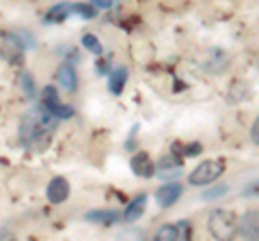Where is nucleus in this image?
Here are the masks:
<instances>
[{
    "label": "nucleus",
    "mask_w": 259,
    "mask_h": 241,
    "mask_svg": "<svg viewBox=\"0 0 259 241\" xmlns=\"http://www.w3.org/2000/svg\"><path fill=\"white\" fill-rule=\"evenodd\" d=\"M46 194H48V200L54 203V205L65 203L67 196H69V181L65 179V176H54V179L48 183Z\"/></svg>",
    "instance_id": "nucleus-7"
},
{
    "label": "nucleus",
    "mask_w": 259,
    "mask_h": 241,
    "mask_svg": "<svg viewBox=\"0 0 259 241\" xmlns=\"http://www.w3.org/2000/svg\"><path fill=\"white\" fill-rule=\"evenodd\" d=\"M182 166L184 162L175 153H168L164 155L158 162V168H156V174L162 176V179H173V176H180L182 174Z\"/></svg>",
    "instance_id": "nucleus-6"
},
{
    "label": "nucleus",
    "mask_w": 259,
    "mask_h": 241,
    "mask_svg": "<svg viewBox=\"0 0 259 241\" xmlns=\"http://www.w3.org/2000/svg\"><path fill=\"white\" fill-rule=\"evenodd\" d=\"M250 140H253L255 144H259V118L253 123V127H250Z\"/></svg>",
    "instance_id": "nucleus-23"
},
{
    "label": "nucleus",
    "mask_w": 259,
    "mask_h": 241,
    "mask_svg": "<svg viewBox=\"0 0 259 241\" xmlns=\"http://www.w3.org/2000/svg\"><path fill=\"white\" fill-rule=\"evenodd\" d=\"M182 186L180 183H166V186H162L158 192H156V200L160 207H173L177 203V198L182 196Z\"/></svg>",
    "instance_id": "nucleus-10"
},
{
    "label": "nucleus",
    "mask_w": 259,
    "mask_h": 241,
    "mask_svg": "<svg viewBox=\"0 0 259 241\" xmlns=\"http://www.w3.org/2000/svg\"><path fill=\"white\" fill-rule=\"evenodd\" d=\"M56 123H59V118H56L52 112H48L44 106L32 108L30 112H26L20 123L22 147L30 151V153H44V151L50 147Z\"/></svg>",
    "instance_id": "nucleus-1"
},
{
    "label": "nucleus",
    "mask_w": 259,
    "mask_h": 241,
    "mask_svg": "<svg viewBox=\"0 0 259 241\" xmlns=\"http://www.w3.org/2000/svg\"><path fill=\"white\" fill-rule=\"evenodd\" d=\"M225 172V166L223 162H218V159H205V162H201L194 170L190 172L188 181L192 186H209V183H214L218 176Z\"/></svg>",
    "instance_id": "nucleus-3"
},
{
    "label": "nucleus",
    "mask_w": 259,
    "mask_h": 241,
    "mask_svg": "<svg viewBox=\"0 0 259 241\" xmlns=\"http://www.w3.org/2000/svg\"><path fill=\"white\" fill-rule=\"evenodd\" d=\"M24 56V43L18 35L0 30V58L7 63H20Z\"/></svg>",
    "instance_id": "nucleus-4"
},
{
    "label": "nucleus",
    "mask_w": 259,
    "mask_h": 241,
    "mask_svg": "<svg viewBox=\"0 0 259 241\" xmlns=\"http://www.w3.org/2000/svg\"><path fill=\"white\" fill-rule=\"evenodd\" d=\"M223 194H227V186H218L216 190H207V192H203V198L209 200V198H218V196H223Z\"/></svg>",
    "instance_id": "nucleus-20"
},
{
    "label": "nucleus",
    "mask_w": 259,
    "mask_h": 241,
    "mask_svg": "<svg viewBox=\"0 0 259 241\" xmlns=\"http://www.w3.org/2000/svg\"><path fill=\"white\" fill-rule=\"evenodd\" d=\"M22 91L28 95V97H32L35 95V84H32V76L30 74H22Z\"/></svg>",
    "instance_id": "nucleus-19"
},
{
    "label": "nucleus",
    "mask_w": 259,
    "mask_h": 241,
    "mask_svg": "<svg viewBox=\"0 0 259 241\" xmlns=\"http://www.w3.org/2000/svg\"><path fill=\"white\" fill-rule=\"evenodd\" d=\"M87 222L93 224H104V226H110V224H117L121 220L119 211H112V209H97V211H89L84 215Z\"/></svg>",
    "instance_id": "nucleus-12"
},
{
    "label": "nucleus",
    "mask_w": 259,
    "mask_h": 241,
    "mask_svg": "<svg viewBox=\"0 0 259 241\" xmlns=\"http://www.w3.org/2000/svg\"><path fill=\"white\" fill-rule=\"evenodd\" d=\"M145 207H147V196L145 194H141V196H136L132 203L127 205V209H125V213H123V218H125V222H136L141 218V215L145 213Z\"/></svg>",
    "instance_id": "nucleus-13"
},
{
    "label": "nucleus",
    "mask_w": 259,
    "mask_h": 241,
    "mask_svg": "<svg viewBox=\"0 0 259 241\" xmlns=\"http://www.w3.org/2000/svg\"><path fill=\"white\" fill-rule=\"evenodd\" d=\"M130 166H132L134 174L143 176V179H149V176L156 174V166H153L149 153H143V151H141V153L132 155V159H130Z\"/></svg>",
    "instance_id": "nucleus-9"
},
{
    "label": "nucleus",
    "mask_w": 259,
    "mask_h": 241,
    "mask_svg": "<svg viewBox=\"0 0 259 241\" xmlns=\"http://www.w3.org/2000/svg\"><path fill=\"white\" fill-rule=\"evenodd\" d=\"M91 5L95 7V9L97 7H100V9H110V7L115 5V0H91Z\"/></svg>",
    "instance_id": "nucleus-22"
},
{
    "label": "nucleus",
    "mask_w": 259,
    "mask_h": 241,
    "mask_svg": "<svg viewBox=\"0 0 259 241\" xmlns=\"http://www.w3.org/2000/svg\"><path fill=\"white\" fill-rule=\"evenodd\" d=\"M125 82H127V69H125V67H117V69L110 74V84H108L110 93L121 95V93H123Z\"/></svg>",
    "instance_id": "nucleus-15"
},
{
    "label": "nucleus",
    "mask_w": 259,
    "mask_h": 241,
    "mask_svg": "<svg viewBox=\"0 0 259 241\" xmlns=\"http://www.w3.org/2000/svg\"><path fill=\"white\" fill-rule=\"evenodd\" d=\"M71 13H76L80 15V18H84V20H93L97 11H95V7L91 3H78V5H71Z\"/></svg>",
    "instance_id": "nucleus-17"
},
{
    "label": "nucleus",
    "mask_w": 259,
    "mask_h": 241,
    "mask_svg": "<svg viewBox=\"0 0 259 241\" xmlns=\"http://www.w3.org/2000/svg\"><path fill=\"white\" fill-rule=\"evenodd\" d=\"M184 237H186V232L182 230V226H175V224H164V226L158 228V232H156L158 241H177Z\"/></svg>",
    "instance_id": "nucleus-14"
},
{
    "label": "nucleus",
    "mask_w": 259,
    "mask_h": 241,
    "mask_svg": "<svg viewBox=\"0 0 259 241\" xmlns=\"http://www.w3.org/2000/svg\"><path fill=\"white\" fill-rule=\"evenodd\" d=\"M71 15V5L67 3H63V5H56L52 7L50 11H48L46 15V22H50V24H59V22H65Z\"/></svg>",
    "instance_id": "nucleus-16"
},
{
    "label": "nucleus",
    "mask_w": 259,
    "mask_h": 241,
    "mask_svg": "<svg viewBox=\"0 0 259 241\" xmlns=\"http://www.w3.org/2000/svg\"><path fill=\"white\" fill-rule=\"evenodd\" d=\"M41 106H44L48 112H52V114H54L56 118H61V120L74 116V108L61 103L59 93H56L54 86H46V88H44V93H41Z\"/></svg>",
    "instance_id": "nucleus-5"
},
{
    "label": "nucleus",
    "mask_w": 259,
    "mask_h": 241,
    "mask_svg": "<svg viewBox=\"0 0 259 241\" xmlns=\"http://www.w3.org/2000/svg\"><path fill=\"white\" fill-rule=\"evenodd\" d=\"M82 45L87 47L89 52H93V54H102V43H100V39L93 37V35H84V37H82Z\"/></svg>",
    "instance_id": "nucleus-18"
},
{
    "label": "nucleus",
    "mask_w": 259,
    "mask_h": 241,
    "mask_svg": "<svg viewBox=\"0 0 259 241\" xmlns=\"http://www.w3.org/2000/svg\"><path fill=\"white\" fill-rule=\"evenodd\" d=\"M207 230L214 239H233V235L238 232V218L233 211H227V209H216V211L209 213L207 218Z\"/></svg>",
    "instance_id": "nucleus-2"
},
{
    "label": "nucleus",
    "mask_w": 259,
    "mask_h": 241,
    "mask_svg": "<svg viewBox=\"0 0 259 241\" xmlns=\"http://www.w3.org/2000/svg\"><path fill=\"white\" fill-rule=\"evenodd\" d=\"M56 80H59V84L65 93H74L78 88V76H76V69L69 65V63H63L56 71Z\"/></svg>",
    "instance_id": "nucleus-11"
},
{
    "label": "nucleus",
    "mask_w": 259,
    "mask_h": 241,
    "mask_svg": "<svg viewBox=\"0 0 259 241\" xmlns=\"http://www.w3.org/2000/svg\"><path fill=\"white\" fill-rule=\"evenodd\" d=\"M238 232L244 239H259V211H246L238 220Z\"/></svg>",
    "instance_id": "nucleus-8"
},
{
    "label": "nucleus",
    "mask_w": 259,
    "mask_h": 241,
    "mask_svg": "<svg viewBox=\"0 0 259 241\" xmlns=\"http://www.w3.org/2000/svg\"><path fill=\"white\" fill-rule=\"evenodd\" d=\"M184 151H186V155H197V153H201V144L199 142H192V144H188V147H184Z\"/></svg>",
    "instance_id": "nucleus-21"
}]
</instances>
